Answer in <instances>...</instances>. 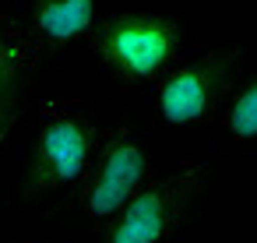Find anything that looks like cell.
<instances>
[{
	"label": "cell",
	"mask_w": 257,
	"mask_h": 243,
	"mask_svg": "<svg viewBox=\"0 0 257 243\" xmlns=\"http://www.w3.org/2000/svg\"><path fill=\"white\" fill-rule=\"evenodd\" d=\"M106 134V120L85 99H43L36 106V127L18 194L43 218L64 204L88 173L95 148Z\"/></svg>",
	"instance_id": "cell-1"
},
{
	"label": "cell",
	"mask_w": 257,
	"mask_h": 243,
	"mask_svg": "<svg viewBox=\"0 0 257 243\" xmlns=\"http://www.w3.org/2000/svg\"><path fill=\"white\" fill-rule=\"evenodd\" d=\"M152 173H159V166L152 155L148 131L134 120H113L106 124L88 173L81 176L74 194L46 215V225L60 229L78 243H88L109 225V218Z\"/></svg>",
	"instance_id": "cell-2"
},
{
	"label": "cell",
	"mask_w": 257,
	"mask_h": 243,
	"mask_svg": "<svg viewBox=\"0 0 257 243\" xmlns=\"http://www.w3.org/2000/svg\"><path fill=\"white\" fill-rule=\"evenodd\" d=\"M190 29L176 15L116 8L95 18L88 43V64L123 95H145L183 53Z\"/></svg>",
	"instance_id": "cell-3"
},
{
	"label": "cell",
	"mask_w": 257,
	"mask_h": 243,
	"mask_svg": "<svg viewBox=\"0 0 257 243\" xmlns=\"http://www.w3.org/2000/svg\"><path fill=\"white\" fill-rule=\"evenodd\" d=\"M215 183L218 166L211 159L183 162L169 173H152L88 243H183L201 222Z\"/></svg>",
	"instance_id": "cell-4"
},
{
	"label": "cell",
	"mask_w": 257,
	"mask_h": 243,
	"mask_svg": "<svg viewBox=\"0 0 257 243\" xmlns=\"http://www.w3.org/2000/svg\"><path fill=\"white\" fill-rule=\"evenodd\" d=\"M253 50L246 46H215L194 57H180L148 92L145 102L152 106L155 124L197 131L215 120L232 85L253 64Z\"/></svg>",
	"instance_id": "cell-5"
},
{
	"label": "cell",
	"mask_w": 257,
	"mask_h": 243,
	"mask_svg": "<svg viewBox=\"0 0 257 243\" xmlns=\"http://www.w3.org/2000/svg\"><path fill=\"white\" fill-rule=\"evenodd\" d=\"M4 8L43 67L85 50L99 18V0H11Z\"/></svg>",
	"instance_id": "cell-6"
},
{
	"label": "cell",
	"mask_w": 257,
	"mask_h": 243,
	"mask_svg": "<svg viewBox=\"0 0 257 243\" xmlns=\"http://www.w3.org/2000/svg\"><path fill=\"white\" fill-rule=\"evenodd\" d=\"M39 71L43 64L15 29L8 8L0 4V155L11 148V138L32 106V85Z\"/></svg>",
	"instance_id": "cell-7"
},
{
	"label": "cell",
	"mask_w": 257,
	"mask_h": 243,
	"mask_svg": "<svg viewBox=\"0 0 257 243\" xmlns=\"http://www.w3.org/2000/svg\"><path fill=\"white\" fill-rule=\"evenodd\" d=\"M208 131L215 145L239 155H257V57L243 71V78L232 85L222 109L208 124Z\"/></svg>",
	"instance_id": "cell-8"
},
{
	"label": "cell",
	"mask_w": 257,
	"mask_h": 243,
	"mask_svg": "<svg viewBox=\"0 0 257 243\" xmlns=\"http://www.w3.org/2000/svg\"><path fill=\"white\" fill-rule=\"evenodd\" d=\"M25 243H78L71 236H50V239H25Z\"/></svg>",
	"instance_id": "cell-9"
}]
</instances>
